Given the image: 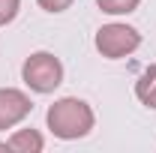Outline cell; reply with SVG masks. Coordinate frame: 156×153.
Wrapping results in <instances>:
<instances>
[{
  "label": "cell",
  "instance_id": "6da1fadb",
  "mask_svg": "<svg viewBox=\"0 0 156 153\" xmlns=\"http://www.w3.org/2000/svg\"><path fill=\"white\" fill-rule=\"evenodd\" d=\"M45 123H48V129H51L54 138H60V141H75V138L90 135L96 117H93V108H90L84 99H78V96H63L54 105H48Z\"/></svg>",
  "mask_w": 156,
  "mask_h": 153
},
{
  "label": "cell",
  "instance_id": "7a4b0ae2",
  "mask_svg": "<svg viewBox=\"0 0 156 153\" xmlns=\"http://www.w3.org/2000/svg\"><path fill=\"white\" fill-rule=\"evenodd\" d=\"M21 81L33 93H54L63 84V63L51 51H33L21 63Z\"/></svg>",
  "mask_w": 156,
  "mask_h": 153
},
{
  "label": "cell",
  "instance_id": "3957f363",
  "mask_svg": "<svg viewBox=\"0 0 156 153\" xmlns=\"http://www.w3.org/2000/svg\"><path fill=\"white\" fill-rule=\"evenodd\" d=\"M93 45H96V51L105 60H120V57H129L132 51H138V45H141V33H138L132 24L111 21V24H102V27L96 30Z\"/></svg>",
  "mask_w": 156,
  "mask_h": 153
},
{
  "label": "cell",
  "instance_id": "277c9868",
  "mask_svg": "<svg viewBox=\"0 0 156 153\" xmlns=\"http://www.w3.org/2000/svg\"><path fill=\"white\" fill-rule=\"evenodd\" d=\"M33 102L18 87H0V132L18 126L24 117H30Z\"/></svg>",
  "mask_w": 156,
  "mask_h": 153
},
{
  "label": "cell",
  "instance_id": "5b68a950",
  "mask_svg": "<svg viewBox=\"0 0 156 153\" xmlns=\"http://www.w3.org/2000/svg\"><path fill=\"white\" fill-rule=\"evenodd\" d=\"M42 147H45V138L39 135V129H18L9 138V150L15 153H42Z\"/></svg>",
  "mask_w": 156,
  "mask_h": 153
},
{
  "label": "cell",
  "instance_id": "8992f818",
  "mask_svg": "<svg viewBox=\"0 0 156 153\" xmlns=\"http://www.w3.org/2000/svg\"><path fill=\"white\" fill-rule=\"evenodd\" d=\"M135 96L141 105H147V108H153L156 111V63L153 66H147L135 81Z\"/></svg>",
  "mask_w": 156,
  "mask_h": 153
},
{
  "label": "cell",
  "instance_id": "52a82bcc",
  "mask_svg": "<svg viewBox=\"0 0 156 153\" xmlns=\"http://www.w3.org/2000/svg\"><path fill=\"white\" fill-rule=\"evenodd\" d=\"M141 0H96V6L105 12V15H129L135 12Z\"/></svg>",
  "mask_w": 156,
  "mask_h": 153
},
{
  "label": "cell",
  "instance_id": "ba28073f",
  "mask_svg": "<svg viewBox=\"0 0 156 153\" xmlns=\"http://www.w3.org/2000/svg\"><path fill=\"white\" fill-rule=\"evenodd\" d=\"M18 9H21V0H0V27L12 24L15 15H18Z\"/></svg>",
  "mask_w": 156,
  "mask_h": 153
},
{
  "label": "cell",
  "instance_id": "9c48e42d",
  "mask_svg": "<svg viewBox=\"0 0 156 153\" xmlns=\"http://www.w3.org/2000/svg\"><path fill=\"white\" fill-rule=\"evenodd\" d=\"M36 3L45 12H66V9L72 6V0H36Z\"/></svg>",
  "mask_w": 156,
  "mask_h": 153
},
{
  "label": "cell",
  "instance_id": "30bf717a",
  "mask_svg": "<svg viewBox=\"0 0 156 153\" xmlns=\"http://www.w3.org/2000/svg\"><path fill=\"white\" fill-rule=\"evenodd\" d=\"M9 150V141H0V153H6Z\"/></svg>",
  "mask_w": 156,
  "mask_h": 153
}]
</instances>
